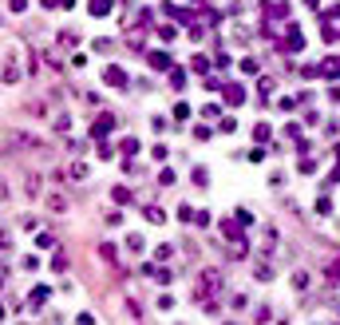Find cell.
Instances as JSON below:
<instances>
[{"label": "cell", "instance_id": "6da1fadb", "mask_svg": "<svg viewBox=\"0 0 340 325\" xmlns=\"http://www.w3.org/2000/svg\"><path fill=\"white\" fill-rule=\"evenodd\" d=\"M218 286H222V278H218V270H206V274L198 278V302H202V298H210V293H214V289H218Z\"/></svg>", "mask_w": 340, "mask_h": 325}, {"label": "cell", "instance_id": "7a4b0ae2", "mask_svg": "<svg viewBox=\"0 0 340 325\" xmlns=\"http://www.w3.org/2000/svg\"><path fill=\"white\" fill-rule=\"evenodd\" d=\"M0 79H4V83H16V79H20L16 64H4V68H0Z\"/></svg>", "mask_w": 340, "mask_h": 325}, {"label": "cell", "instance_id": "3957f363", "mask_svg": "<svg viewBox=\"0 0 340 325\" xmlns=\"http://www.w3.org/2000/svg\"><path fill=\"white\" fill-rule=\"evenodd\" d=\"M107 79H111V83H115V87H123V83H127V76H123V72H119V68H107Z\"/></svg>", "mask_w": 340, "mask_h": 325}, {"label": "cell", "instance_id": "277c9868", "mask_svg": "<svg viewBox=\"0 0 340 325\" xmlns=\"http://www.w3.org/2000/svg\"><path fill=\"white\" fill-rule=\"evenodd\" d=\"M107 8H111V4H107V0H95V4H91V12H95V16H103Z\"/></svg>", "mask_w": 340, "mask_h": 325}, {"label": "cell", "instance_id": "5b68a950", "mask_svg": "<svg viewBox=\"0 0 340 325\" xmlns=\"http://www.w3.org/2000/svg\"><path fill=\"white\" fill-rule=\"evenodd\" d=\"M4 194H8V191H4V183H0V198H4Z\"/></svg>", "mask_w": 340, "mask_h": 325}]
</instances>
